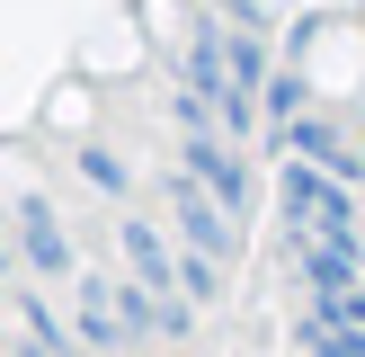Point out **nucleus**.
Segmentation results:
<instances>
[{
	"instance_id": "obj_1",
	"label": "nucleus",
	"mask_w": 365,
	"mask_h": 357,
	"mask_svg": "<svg viewBox=\"0 0 365 357\" xmlns=\"http://www.w3.org/2000/svg\"><path fill=\"white\" fill-rule=\"evenodd\" d=\"M277 214L294 241H356V188L312 161H285L277 170Z\"/></svg>"
},
{
	"instance_id": "obj_2",
	"label": "nucleus",
	"mask_w": 365,
	"mask_h": 357,
	"mask_svg": "<svg viewBox=\"0 0 365 357\" xmlns=\"http://www.w3.org/2000/svg\"><path fill=\"white\" fill-rule=\"evenodd\" d=\"M178 170H187L223 214H241V223H250V206H259V178H250L241 143H232L223 125H196V134H178Z\"/></svg>"
},
{
	"instance_id": "obj_3",
	"label": "nucleus",
	"mask_w": 365,
	"mask_h": 357,
	"mask_svg": "<svg viewBox=\"0 0 365 357\" xmlns=\"http://www.w3.org/2000/svg\"><path fill=\"white\" fill-rule=\"evenodd\" d=\"M170 223H178V250H196V259H214V268L241 250V214H223V206H214V196L196 188L187 170L170 178Z\"/></svg>"
},
{
	"instance_id": "obj_4",
	"label": "nucleus",
	"mask_w": 365,
	"mask_h": 357,
	"mask_svg": "<svg viewBox=\"0 0 365 357\" xmlns=\"http://www.w3.org/2000/svg\"><path fill=\"white\" fill-rule=\"evenodd\" d=\"M71 339H81L89 357H125L134 348V331H125V313H116V277H71Z\"/></svg>"
},
{
	"instance_id": "obj_5",
	"label": "nucleus",
	"mask_w": 365,
	"mask_h": 357,
	"mask_svg": "<svg viewBox=\"0 0 365 357\" xmlns=\"http://www.w3.org/2000/svg\"><path fill=\"white\" fill-rule=\"evenodd\" d=\"M277 152H285V161H312V170H330V178H348V188L365 178V161L348 152V134H339V125L321 116V107H303L294 125H277Z\"/></svg>"
},
{
	"instance_id": "obj_6",
	"label": "nucleus",
	"mask_w": 365,
	"mask_h": 357,
	"mask_svg": "<svg viewBox=\"0 0 365 357\" xmlns=\"http://www.w3.org/2000/svg\"><path fill=\"white\" fill-rule=\"evenodd\" d=\"M116 241H125V268H134V286H152L160 303H187L178 295V241H160V223H116Z\"/></svg>"
},
{
	"instance_id": "obj_7",
	"label": "nucleus",
	"mask_w": 365,
	"mask_h": 357,
	"mask_svg": "<svg viewBox=\"0 0 365 357\" xmlns=\"http://www.w3.org/2000/svg\"><path fill=\"white\" fill-rule=\"evenodd\" d=\"M18 250H27L36 277H81V259H71V232H63V214H53L45 196H27V206H18Z\"/></svg>"
},
{
	"instance_id": "obj_8",
	"label": "nucleus",
	"mask_w": 365,
	"mask_h": 357,
	"mask_svg": "<svg viewBox=\"0 0 365 357\" xmlns=\"http://www.w3.org/2000/svg\"><path fill=\"white\" fill-rule=\"evenodd\" d=\"M294 268L312 295H348V286H365V250L356 241H294Z\"/></svg>"
},
{
	"instance_id": "obj_9",
	"label": "nucleus",
	"mask_w": 365,
	"mask_h": 357,
	"mask_svg": "<svg viewBox=\"0 0 365 357\" xmlns=\"http://www.w3.org/2000/svg\"><path fill=\"white\" fill-rule=\"evenodd\" d=\"M259 107H267V125H294L303 107H312V89H303L294 71H277V81H267V99H259Z\"/></svg>"
},
{
	"instance_id": "obj_10",
	"label": "nucleus",
	"mask_w": 365,
	"mask_h": 357,
	"mask_svg": "<svg viewBox=\"0 0 365 357\" xmlns=\"http://www.w3.org/2000/svg\"><path fill=\"white\" fill-rule=\"evenodd\" d=\"M81 178H89L98 196H125V188H134V178H125V161H116V152H98V143L81 152Z\"/></svg>"
}]
</instances>
